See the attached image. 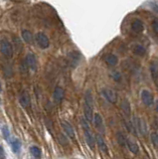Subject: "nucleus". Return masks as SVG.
I'll list each match as a JSON object with an SVG mask.
<instances>
[{
	"instance_id": "1",
	"label": "nucleus",
	"mask_w": 158,
	"mask_h": 159,
	"mask_svg": "<svg viewBox=\"0 0 158 159\" xmlns=\"http://www.w3.org/2000/svg\"><path fill=\"white\" fill-rule=\"evenodd\" d=\"M81 123H82V126L84 128V133H85V138H86V141L87 143H88L89 147L91 149H94V144H95V139L93 135V133H91V129H90V126H89V122L87 121L86 118H81Z\"/></svg>"
},
{
	"instance_id": "2",
	"label": "nucleus",
	"mask_w": 158,
	"mask_h": 159,
	"mask_svg": "<svg viewBox=\"0 0 158 159\" xmlns=\"http://www.w3.org/2000/svg\"><path fill=\"white\" fill-rule=\"evenodd\" d=\"M0 52L7 58H10L13 55V47L7 39H2L0 41Z\"/></svg>"
},
{
	"instance_id": "3",
	"label": "nucleus",
	"mask_w": 158,
	"mask_h": 159,
	"mask_svg": "<svg viewBox=\"0 0 158 159\" xmlns=\"http://www.w3.org/2000/svg\"><path fill=\"white\" fill-rule=\"evenodd\" d=\"M36 42L41 49H47L50 46V41L48 36L43 32H39L36 34Z\"/></svg>"
},
{
	"instance_id": "4",
	"label": "nucleus",
	"mask_w": 158,
	"mask_h": 159,
	"mask_svg": "<svg viewBox=\"0 0 158 159\" xmlns=\"http://www.w3.org/2000/svg\"><path fill=\"white\" fill-rule=\"evenodd\" d=\"M102 95L105 99L110 103H116L118 102V95L111 89H103L102 90Z\"/></svg>"
},
{
	"instance_id": "5",
	"label": "nucleus",
	"mask_w": 158,
	"mask_h": 159,
	"mask_svg": "<svg viewBox=\"0 0 158 159\" xmlns=\"http://www.w3.org/2000/svg\"><path fill=\"white\" fill-rule=\"evenodd\" d=\"M133 125H134V127L137 129V130L139 131L140 134H142V135H145L146 134V132H147V127H146V123L144 122V120L143 119H141V118H133Z\"/></svg>"
},
{
	"instance_id": "6",
	"label": "nucleus",
	"mask_w": 158,
	"mask_h": 159,
	"mask_svg": "<svg viewBox=\"0 0 158 159\" xmlns=\"http://www.w3.org/2000/svg\"><path fill=\"white\" fill-rule=\"evenodd\" d=\"M26 65L29 69H31L32 71H37V68H38V65H37V59L36 56L33 53H28L26 55Z\"/></svg>"
},
{
	"instance_id": "7",
	"label": "nucleus",
	"mask_w": 158,
	"mask_h": 159,
	"mask_svg": "<svg viewBox=\"0 0 158 159\" xmlns=\"http://www.w3.org/2000/svg\"><path fill=\"white\" fill-rule=\"evenodd\" d=\"M140 98H141V100H142V103L146 107H151L153 104V95L149 91L143 90L140 94Z\"/></svg>"
},
{
	"instance_id": "8",
	"label": "nucleus",
	"mask_w": 158,
	"mask_h": 159,
	"mask_svg": "<svg viewBox=\"0 0 158 159\" xmlns=\"http://www.w3.org/2000/svg\"><path fill=\"white\" fill-rule=\"evenodd\" d=\"M19 103L23 107H28L31 103V99H30V95H29L28 91H22L19 95Z\"/></svg>"
},
{
	"instance_id": "9",
	"label": "nucleus",
	"mask_w": 158,
	"mask_h": 159,
	"mask_svg": "<svg viewBox=\"0 0 158 159\" xmlns=\"http://www.w3.org/2000/svg\"><path fill=\"white\" fill-rule=\"evenodd\" d=\"M94 126L97 127V129L98 131H101V133H105L103 119H102V115L99 114H94Z\"/></svg>"
},
{
	"instance_id": "10",
	"label": "nucleus",
	"mask_w": 158,
	"mask_h": 159,
	"mask_svg": "<svg viewBox=\"0 0 158 159\" xmlns=\"http://www.w3.org/2000/svg\"><path fill=\"white\" fill-rule=\"evenodd\" d=\"M61 125H62V127H63L64 131L66 132V134H67L71 139H75L76 135H75V131H74V128L72 125H71L68 121H62Z\"/></svg>"
},
{
	"instance_id": "11",
	"label": "nucleus",
	"mask_w": 158,
	"mask_h": 159,
	"mask_svg": "<svg viewBox=\"0 0 158 159\" xmlns=\"http://www.w3.org/2000/svg\"><path fill=\"white\" fill-rule=\"evenodd\" d=\"M64 95H65V93H64L63 87H56L55 90H54V93H53V99H54V100H55L57 103H60L62 100H63Z\"/></svg>"
},
{
	"instance_id": "12",
	"label": "nucleus",
	"mask_w": 158,
	"mask_h": 159,
	"mask_svg": "<svg viewBox=\"0 0 158 159\" xmlns=\"http://www.w3.org/2000/svg\"><path fill=\"white\" fill-rule=\"evenodd\" d=\"M94 139H95V141H97V144L98 145V148L102 152L106 153V154L109 153V148H107V145L105 142V140H103V138L102 137V135H99V134L95 135Z\"/></svg>"
},
{
	"instance_id": "13",
	"label": "nucleus",
	"mask_w": 158,
	"mask_h": 159,
	"mask_svg": "<svg viewBox=\"0 0 158 159\" xmlns=\"http://www.w3.org/2000/svg\"><path fill=\"white\" fill-rule=\"evenodd\" d=\"M131 29L136 33H140L144 30V25L143 22L140 19H135L132 21L131 23Z\"/></svg>"
},
{
	"instance_id": "14",
	"label": "nucleus",
	"mask_w": 158,
	"mask_h": 159,
	"mask_svg": "<svg viewBox=\"0 0 158 159\" xmlns=\"http://www.w3.org/2000/svg\"><path fill=\"white\" fill-rule=\"evenodd\" d=\"M126 146L128 147V149H129V151L134 154H137L139 151V147H138V145H137V143L134 140H132L130 138L126 139Z\"/></svg>"
},
{
	"instance_id": "15",
	"label": "nucleus",
	"mask_w": 158,
	"mask_h": 159,
	"mask_svg": "<svg viewBox=\"0 0 158 159\" xmlns=\"http://www.w3.org/2000/svg\"><path fill=\"white\" fill-rule=\"evenodd\" d=\"M149 70H150V74L152 79L156 81L158 79V62L153 61L150 63V67H149Z\"/></svg>"
},
{
	"instance_id": "16",
	"label": "nucleus",
	"mask_w": 158,
	"mask_h": 159,
	"mask_svg": "<svg viewBox=\"0 0 158 159\" xmlns=\"http://www.w3.org/2000/svg\"><path fill=\"white\" fill-rule=\"evenodd\" d=\"M132 51L137 56H140V57H143L145 54H146V50L143 47L142 45L140 44H135L133 46V49H132Z\"/></svg>"
},
{
	"instance_id": "17",
	"label": "nucleus",
	"mask_w": 158,
	"mask_h": 159,
	"mask_svg": "<svg viewBox=\"0 0 158 159\" xmlns=\"http://www.w3.org/2000/svg\"><path fill=\"white\" fill-rule=\"evenodd\" d=\"M120 107H121L122 111L126 115H129L130 112H131V107H130V103L128 102V99H122L121 103H120Z\"/></svg>"
},
{
	"instance_id": "18",
	"label": "nucleus",
	"mask_w": 158,
	"mask_h": 159,
	"mask_svg": "<svg viewBox=\"0 0 158 159\" xmlns=\"http://www.w3.org/2000/svg\"><path fill=\"white\" fill-rule=\"evenodd\" d=\"M105 61H106V64L110 65V66H115L118 63V57L114 55V54H109V55H106L105 58Z\"/></svg>"
},
{
	"instance_id": "19",
	"label": "nucleus",
	"mask_w": 158,
	"mask_h": 159,
	"mask_svg": "<svg viewBox=\"0 0 158 159\" xmlns=\"http://www.w3.org/2000/svg\"><path fill=\"white\" fill-rule=\"evenodd\" d=\"M11 149L14 153H19L21 150V142L17 138H13V140L11 141Z\"/></svg>"
},
{
	"instance_id": "20",
	"label": "nucleus",
	"mask_w": 158,
	"mask_h": 159,
	"mask_svg": "<svg viewBox=\"0 0 158 159\" xmlns=\"http://www.w3.org/2000/svg\"><path fill=\"white\" fill-rule=\"evenodd\" d=\"M69 57H70V60H71V63H72L73 67H76L79 64L80 60H81V55L79 53H77V52L70 53Z\"/></svg>"
},
{
	"instance_id": "21",
	"label": "nucleus",
	"mask_w": 158,
	"mask_h": 159,
	"mask_svg": "<svg viewBox=\"0 0 158 159\" xmlns=\"http://www.w3.org/2000/svg\"><path fill=\"white\" fill-rule=\"evenodd\" d=\"M126 137L125 135L123 134V133L121 131H118L116 132V140H118V143L122 146V147H124V146L126 145Z\"/></svg>"
},
{
	"instance_id": "22",
	"label": "nucleus",
	"mask_w": 158,
	"mask_h": 159,
	"mask_svg": "<svg viewBox=\"0 0 158 159\" xmlns=\"http://www.w3.org/2000/svg\"><path fill=\"white\" fill-rule=\"evenodd\" d=\"M22 38L23 40L26 42L28 44H31L32 41H33V36H32V33L28 30H23L22 31Z\"/></svg>"
},
{
	"instance_id": "23",
	"label": "nucleus",
	"mask_w": 158,
	"mask_h": 159,
	"mask_svg": "<svg viewBox=\"0 0 158 159\" xmlns=\"http://www.w3.org/2000/svg\"><path fill=\"white\" fill-rule=\"evenodd\" d=\"M30 152L32 154V156L36 159H40L41 156H42V151H41V149L39 147H37V146H32L30 148Z\"/></svg>"
},
{
	"instance_id": "24",
	"label": "nucleus",
	"mask_w": 158,
	"mask_h": 159,
	"mask_svg": "<svg viewBox=\"0 0 158 159\" xmlns=\"http://www.w3.org/2000/svg\"><path fill=\"white\" fill-rule=\"evenodd\" d=\"M110 76H111V78H113L115 82H119L120 80H121V75H120L119 72H116V71H114V72L111 73Z\"/></svg>"
},
{
	"instance_id": "25",
	"label": "nucleus",
	"mask_w": 158,
	"mask_h": 159,
	"mask_svg": "<svg viewBox=\"0 0 158 159\" xmlns=\"http://www.w3.org/2000/svg\"><path fill=\"white\" fill-rule=\"evenodd\" d=\"M2 134H3L4 138H5V139L9 138V129L7 128V126H3L2 127Z\"/></svg>"
},
{
	"instance_id": "26",
	"label": "nucleus",
	"mask_w": 158,
	"mask_h": 159,
	"mask_svg": "<svg viewBox=\"0 0 158 159\" xmlns=\"http://www.w3.org/2000/svg\"><path fill=\"white\" fill-rule=\"evenodd\" d=\"M152 28L156 33H158V19H154L152 22Z\"/></svg>"
},
{
	"instance_id": "27",
	"label": "nucleus",
	"mask_w": 158,
	"mask_h": 159,
	"mask_svg": "<svg viewBox=\"0 0 158 159\" xmlns=\"http://www.w3.org/2000/svg\"><path fill=\"white\" fill-rule=\"evenodd\" d=\"M151 138L153 140V142L158 145V132H154V133H152V135H151Z\"/></svg>"
},
{
	"instance_id": "28",
	"label": "nucleus",
	"mask_w": 158,
	"mask_h": 159,
	"mask_svg": "<svg viewBox=\"0 0 158 159\" xmlns=\"http://www.w3.org/2000/svg\"><path fill=\"white\" fill-rule=\"evenodd\" d=\"M6 155H5V151L2 147V145L0 144V159H5Z\"/></svg>"
},
{
	"instance_id": "29",
	"label": "nucleus",
	"mask_w": 158,
	"mask_h": 159,
	"mask_svg": "<svg viewBox=\"0 0 158 159\" xmlns=\"http://www.w3.org/2000/svg\"><path fill=\"white\" fill-rule=\"evenodd\" d=\"M154 7H155V8H153V9H154V10H155V11L157 12V13H158V3H155Z\"/></svg>"
},
{
	"instance_id": "30",
	"label": "nucleus",
	"mask_w": 158,
	"mask_h": 159,
	"mask_svg": "<svg viewBox=\"0 0 158 159\" xmlns=\"http://www.w3.org/2000/svg\"><path fill=\"white\" fill-rule=\"evenodd\" d=\"M155 110L158 112V100H156V103H155Z\"/></svg>"
},
{
	"instance_id": "31",
	"label": "nucleus",
	"mask_w": 158,
	"mask_h": 159,
	"mask_svg": "<svg viewBox=\"0 0 158 159\" xmlns=\"http://www.w3.org/2000/svg\"><path fill=\"white\" fill-rule=\"evenodd\" d=\"M1 91H2V87H1V83H0V93H1Z\"/></svg>"
},
{
	"instance_id": "32",
	"label": "nucleus",
	"mask_w": 158,
	"mask_h": 159,
	"mask_svg": "<svg viewBox=\"0 0 158 159\" xmlns=\"http://www.w3.org/2000/svg\"><path fill=\"white\" fill-rule=\"evenodd\" d=\"M156 87H157V89H158V81L156 82Z\"/></svg>"
}]
</instances>
